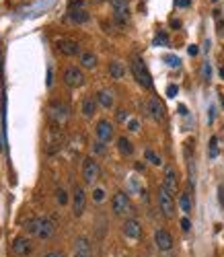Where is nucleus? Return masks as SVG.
Instances as JSON below:
<instances>
[{
	"label": "nucleus",
	"mask_w": 224,
	"mask_h": 257,
	"mask_svg": "<svg viewBox=\"0 0 224 257\" xmlns=\"http://www.w3.org/2000/svg\"><path fill=\"white\" fill-rule=\"evenodd\" d=\"M129 70H132L134 78H136L144 89H152V78H150L148 70H146V64L142 62V58H134V60L129 62Z\"/></svg>",
	"instance_id": "obj_1"
},
{
	"label": "nucleus",
	"mask_w": 224,
	"mask_h": 257,
	"mask_svg": "<svg viewBox=\"0 0 224 257\" xmlns=\"http://www.w3.org/2000/svg\"><path fill=\"white\" fill-rule=\"evenodd\" d=\"M111 210L115 216H129V212H132V202H129V197L124 193V192H117L113 195V202H111Z\"/></svg>",
	"instance_id": "obj_2"
},
{
	"label": "nucleus",
	"mask_w": 224,
	"mask_h": 257,
	"mask_svg": "<svg viewBox=\"0 0 224 257\" xmlns=\"http://www.w3.org/2000/svg\"><path fill=\"white\" fill-rule=\"evenodd\" d=\"M62 78H64V85L70 87V89H78V87L85 85V74H82V70L76 68V66H68L64 70Z\"/></svg>",
	"instance_id": "obj_3"
},
{
	"label": "nucleus",
	"mask_w": 224,
	"mask_h": 257,
	"mask_svg": "<svg viewBox=\"0 0 224 257\" xmlns=\"http://www.w3.org/2000/svg\"><path fill=\"white\" fill-rule=\"evenodd\" d=\"M54 232H56V223L52 218L48 216H43L39 218V225H37V232H35V237L41 239V241H48L54 237Z\"/></svg>",
	"instance_id": "obj_4"
},
{
	"label": "nucleus",
	"mask_w": 224,
	"mask_h": 257,
	"mask_svg": "<svg viewBox=\"0 0 224 257\" xmlns=\"http://www.w3.org/2000/svg\"><path fill=\"white\" fill-rule=\"evenodd\" d=\"M159 206H160V212L167 218H171L175 214V200L164 188H160V192H159Z\"/></svg>",
	"instance_id": "obj_5"
},
{
	"label": "nucleus",
	"mask_w": 224,
	"mask_h": 257,
	"mask_svg": "<svg viewBox=\"0 0 224 257\" xmlns=\"http://www.w3.org/2000/svg\"><path fill=\"white\" fill-rule=\"evenodd\" d=\"M99 173H101L99 162L95 159H87L85 165H82V179H85V183H95Z\"/></svg>",
	"instance_id": "obj_6"
},
{
	"label": "nucleus",
	"mask_w": 224,
	"mask_h": 257,
	"mask_svg": "<svg viewBox=\"0 0 224 257\" xmlns=\"http://www.w3.org/2000/svg\"><path fill=\"white\" fill-rule=\"evenodd\" d=\"M50 120H54L56 124H64L68 120V105L62 101H54L50 103Z\"/></svg>",
	"instance_id": "obj_7"
},
{
	"label": "nucleus",
	"mask_w": 224,
	"mask_h": 257,
	"mask_svg": "<svg viewBox=\"0 0 224 257\" xmlns=\"http://www.w3.org/2000/svg\"><path fill=\"white\" fill-rule=\"evenodd\" d=\"M111 8H113V19L117 23H128L129 21V4L126 0H111Z\"/></svg>",
	"instance_id": "obj_8"
},
{
	"label": "nucleus",
	"mask_w": 224,
	"mask_h": 257,
	"mask_svg": "<svg viewBox=\"0 0 224 257\" xmlns=\"http://www.w3.org/2000/svg\"><path fill=\"white\" fill-rule=\"evenodd\" d=\"M10 251H13L17 257H27L33 251L31 239H27V237H15L13 245H10Z\"/></svg>",
	"instance_id": "obj_9"
},
{
	"label": "nucleus",
	"mask_w": 224,
	"mask_h": 257,
	"mask_svg": "<svg viewBox=\"0 0 224 257\" xmlns=\"http://www.w3.org/2000/svg\"><path fill=\"white\" fill-rule=\"evenodd\" d=\"M85 208H87V193L78 185V188L74 190V195H72V212H74V216L85 214Z\"/></svg>",
	"instance_id": "obj_10"
},
{
	"label": "nucleus",
	"mask_w": 224,
	"mask_h": 257,
	"mask_svg": "<svg viewBox=\"0 0 224 257\" xmlns=\"http://www.w3.org/2000/svg\"><path fill=\"white\" fill-rule=\"evenodd\" d=\"M146 109H148V115L155 122H162L164 120V105L157 99V97H150L148 103H146Z\"/></svg>",
	"instance_id": "obj_11"
},
{
	"label": "nucleus",
	"mask_w": 224,
	"mask_h": 257,
	"mask_svg": "<svg viewBox=\"0 0 224 257\" xmlns=\"http://www.w3.org/2000/svg\"><path fill=\"white\" fill-rule=\"evenodd\" d=\"M95 134L101 142H109V140H113V124L107 120H99L97 128H95Z\"/></svg>",
	"instance_id": "obj_12"
},
{
	"label": "nucleus",
	"mask_w": 224,
	"mask_h": 257,
	"mask_svg": "<svg viewBox=\"0 0 224 257\" xmlns=\"http://www.w3.org/2000/svg\"><path fill=\"white\" fill-rule=\"evenodd\" d=\"M155 243L160 251H171L173 249V237H171V232L164 230V228H159L155 232Z\"/></svg>",
	"instance_id": "obj_13"
},
{
	"label": "nucleus",
	"mask_w": 224,
	"mask_h": 257,
	"mask_svg": "<svg viewBox=\"0 0 224 257\" xmlns=\"http://www.w3.org/2000/svg\"><path fill=\"white\" fill-rule=\"evenodd\" d=\"M58 50H60V54L64 56H78L80 54V43L74 41V39H60L58 41Z\"/></svg>",
	"instance_id": "obj_14"
},
{
	"label": "nucleus",
	"mask_w": 224,
	"mask_h": 257,
	"mask_svg": "<svg viewBox=\"0 0 224 257\" xmlns=\"http://www.w3.org/2000/svg\"><path fill=\"white\" fill-rule=\"evenodd\" d=\"M124 235L128 239H140V235H142V226H140V223L136 218H128L124 223Z\"/></svg>",
	"instance_id": "obj_15"
},
{
	"label": "nucleus",
	"mask_w": 224,
	"mask_h": 257,
	"mask_svg": "<svg viewBox=\"0 0 224 257\" xmlns=\"http://www.w3.org/2000/svg\"><path fill=\"white\" fill-rule=\"evenodd\" d=\"M162 188L167 190L171 195H175L177 192H179V179H177V173L173 169H167V173H164V183Z\"/></svg>",
	"instance_id": "obj_16"
},
{
	"label": "nucleus",
	"mask_w": 224,
	"mask_h": 257,
	"mask_svg": "<svg viewBox=\"0 0 224 257\" xmlns=\"http://www.w3.org/2000/svg\"><path fill=\"white\" fill-rule=\"evenodd\" d=\"M80 111H82L85 118H93L95 111H97V99L95 97H85L82 103H80Z\"/></svg>",
	"instance_id": "obj_17"
},
{
	"label": "nucleus",
	"mask_w": 224,
	"mask_h": 257,
	"mask_svg": "<svg viewBox=\"0 0 224 257\" xmlns=\"http://www.w3.org/2000/svg\"><path fill=\"white\" fill-rule=\"evenodd\" d=\"M97 56L93 54V52H80V66L82 68H87V70H91V68H95L97 66Z\"/></svg>",
	"instance_id": "obj_18"
},
{
	"label": "nucleus",
	"mask_w": 224,
	"mask_h": 257,
	"mask_svg": "<svg viewBox=\"0 0 224 257\" xmlns=\"http://www.w3.org/2000/svg\"><path fill=\"white\" fill-rule=\"evenodd\" d=\"M68 19L76 23V25H80V23H87L89 21V13L85 8H76V10H68Z\"/></svg>",
	"instance_id": "obj_19"
},
{
	"label": "nucleus",
	"mask_w": 224,
	"mask_h": 257,
	"mask_svg": "<svg viewBox=\"0 0 224 257\" xmlns=\"http://www.w3.org/2000/svg\"><path fill=\"white\" fill-rule=\"evenodd\" d=\"M95 99H97V103L101 105V107H105V109L113 107V93H109V91H99Z\"/></svg>",
	"instance_id": "obj_20"
},
{
	"label": "nucleus",
	"mask_w": 224,
	"mask_h": 257,
	"mask_svg": "<svg viewBox=\"0 0 224 257\" xmlns=\"http://www.w3.org/2000/svg\"><path fill=\"white\" fill-rule=\"evenodd\" d=\"M117 150H120L124 157H129V155L134 153V144L129 142L126 136H122V138H117Z\"/></svg>",
	"instance_id": "obj_21"
},
{
	"label": "nucleus",
	"mask_w": 224,
	"mask_h": 257,
	"mask_svg": "<svg viewBox=\"0 0 224 257\" xmlns=\"http://www.w3.org/2000/svg\"><path fill=\"white\" fill-rule=\"evenodd\" d=\"M109 74H111L115 80L124 78V74H126V68H124V64H122V62H117V60H113V62L109 64Z\"/></svg>",
	"instance_id": "obj_22"
},
{
	"label": "nucleus",
	"mask_w": 224,
	"mask_h": 257,
	"mask_svg": "<svg viewBox=\"0 0 224 257\" xmlns=\"http://www.w3.org/2000/svg\"><path fill=\"white\" fill-rule=\"evenodd\" d=\"M74 249H76V253L91 255V243H89V239H85V237H78V239L74 241Z\"/></svg>",
	"instance_id": "obj_23"
},
{
	"label": "nucleus",
	"mask_w": 224,
	"mask_h": 257,
	"mask_svg": "<svg viewBox=\"0 0 224 257\" xmlns=\"http://www.w3.org/2000/svg\"><path fill=\"white\" fill-rule=\"evenodd\" d=\"M179 208L183 210L185 214L192 212V197H190V193H181L179 195Z\"/></svg>",
	"instance_id": "obj_24"
},
{
	"label": "nucleus",
	"mask_w": 224,
	"mask_h": 257,
	"mask_svg": "<svg viewBox=\"0 0 224 257\" xmlns=\"http://www.w3.org/2000/svg\"><path fill=\"white\" fill-rule=\"evenodd\" d=\"M144 159H146L148 162H152V165H157V167L162 162V161H160V157L155 153V150H150V148H146V150H144Z\"/></svg>",
	"instance_id": "obj_25"
},
{
	"label": "nucleus",
	"mask_w": 224,
	"mask_h": 257,
	"mask_svg": "<svg viewBox=\"0 0 224 257\" xmlns=\"http://www.w3.org/2000/svg\"><path fill=\"white\" fill-rule=\"evenodd\" d=\"M169 43V35L167 33H157L155 41H152V45H157V48H162V45Z\"/></svg>",
	"instance_id": "obj_26"
},
{
	"label": "nucleus",
	"mask_w": 224,
	"mask_h": 257,
	"mask_svg": "<svg viewBox=\"0 0 224 257\" xmlns=\"http://www.w3.org/2000/svg\"><path fill=\"white\" fill-rule=\"evenodd\" d=\"M37 225H39V218H31L25 223V230L29 232V235H35V232H37Z\"/></svg>",
	"instance_id": "obj_27"
},
{
	"label": "nucleus",
	"mask_w": 224,
	"mask_h": 257,
	"mask_svg": "<svg viewBox=\"0 0 224 257\" xmlns=\"http://www.w3.org/2000/svg\"><path fill=\"white\" fill-rule=\"evenodd\" d=\"M91 197H93V202H95V204H101L105 200V190L103 188H95V190H93V193H91Z\"/></svg>",
	"instance_id": "obj_28"
},
{
	"label": "nucleus",
	"mask_w": 224,
	"mask_h": 257,
	"mask_svg": "<svg viewBox=\"0 0 224 257\" xmlns=\"http://www.w3.org/2000/svg\"><path fill=\"white\" fill-rule=\"evenodd\" d=\"M208 155H210V159H216V157H218V138H212V140H210Z\"/></svg>",
	"instance_id": "obj_29"
},
{
	"label": "nucleus",
	"mask_w": 224,
	"mask_h": 257,
	"mask_svg": "<svg viewBox=\"0 0 224 257\" xmlns=\"http://www.w3.org/2000/svg\"><path fill=\"white\" fill-rule=\"evenodd\" d=\"M164 62H167V66H171V68H179L181 66V60L177 56H167V58H164Z\"/></svg>",
	"instance_id": "obj_30"
},
{
	"label": "nucleus",
	"mask_w": 224,
	"mask_h": 257,
	"mask_svg": "<svg viewBox=\"0 0 224 257\" xmlns=\"http://www.w3.org/2000/svg\"><path fill=\"white\" fill-rule=\"evenodd\" d=\"M58 204H60V206L68 204V192L66 190H58Z\"/></svg>",
	"instance_id": "obj_31"
},
{
	"label": "nucleus",
	"mask_w": 224,
	"mask_h": 257,
	"mask_svg": "<svg viewBox=\"0 0 224 257\" xmlns=\"http://www.w3.org/2000/svg\"><path fill=\"white\" fill-rule=\"evenodd\" d=\"M91 150H93V155H103V150H105V142H101V140H99V142H95V144L91 146Z\"/></svg>",
	"instance_id": "obj_32"
},
{
	"label": "nucleus",
	"mask_w": 224,
	"mask_h": 257,
	"mask_svg": "<svg viewBox=\"0 0 224 257\" xmlns=\"http://www.w3.org/2000/svg\"><path fill=\"white\" fill-rule=\"evenodd\" d=\"M82 4H85V0H70V2H68V10L82 8Z\"/></svg>",
	"instance_id": "obj_33"
},
{
	"label": "nucleus",
	"mask_w": 224,
	"mask_h": 257,
	"mask_svg": "<svg viewBox=\"0 0 224 257\" xmlns=\"http://www.w3.org/2000/svg\"><path fill=\"white\" fill-rule=\"evenodd\" d=\"M202 72H204V78H206V80H210V78H212V66H210V62H204V66H202Z\"/></svg>",
	"instance_id": "obj_34"
},
{
	"label": "nucleus",
	"mask_w": 224,
	"mask_h": 257,
	"mask_svg": "<svg viewBox=\"0 0 224 257\" xmlns=\"http://www.w3.org/2000/svg\"><path fill=\"white\" fill-rule=\"evenodd\" d=\"M181 230H183V232H190V230H192L190 218H181Z\"/></svg>",
	"instance_id": "obj_35"
},
{
	"label": "nucleus",
	"mask_w": 224,
	"mask_h": 257,
	"mask_svg": "<svg viewBox=\"0 0 224 257\" xmlns=\"http://www.w3.org/2000/svg\"><path fill=\"white\" fill-rule=\"evenodd\" d=\"M177 93H179V89H177V85H169L167 87V97H177Z\"/></svg>",
	"instance_id": "obj_36"
},
{
	"label": "nucleus",
	"mask_w": 224,
	"mask_h": 257,
	"mask_svg": "<svg viewBox=\"0 0 224 257\" xmlns=\"http://www.w3.org/2000/svg\"><path fill=\"white\" fill-rule=\"evenodd\" d=\"M128 130L138 132V130H140V124H138V120H129V122H128Z\"/></svg>",
	"instance_id": "obj_37"
},
{
	"label": "nucleus",
	"mask_w": 224,
	"mask_h": 257,
	"mask_svg": "<svg viewBox=\"0 0 224 257\" xmlns=\"http://www.w3.org/2000/svg\"><path fill=\"white\" fill-rule=\"evenodd\" d=\"M175 4L179 6V8H187V6L192 4V0H175Z\"/></svg>",
	"instance_id": "obj_38"
},
{
	"label": "nucleus",
	"mask_w": 224,
	"mask_h": 257,
	"mask_svg": "<svg viewBox=\"0 0 224 257\" xmlns=\"http://www.w3.org/2000/svg\"><path fill=\"white\" fill-rule=\"evenodd\" d=\"M218 197H220V204L224 208V185H220V188H218Z\"/></svg>",
	"instance_id": "obj_39"
},
{
	"label": "nucleus",
	"mask_w": 224,
	"mask_h": 257,
	"mask_svg": "<svg viewBox=\"0 0 224 257\" xmlns=\"http://www.w3.org/2000/svg\"><path fill=\"white\" fill-rule=\"evenodd\" d=\"M43 257H64V253H60V251H50V253H45Z\"/></svg>",
	"instance_id": "obj_40"
},
{
	"label": "nucleus",
	"mask_w": 224,
	"mask_h": 257,
	"mask_svg": "<svg viewBox=\"0 0 224 257\" xmlns=\"http://www.w3.org/2000/svg\"><path fill=\"white\" fill-rule=\"evenodd\" d=\"M187 52H190V56H197V45H190V48H187Z\"/></svg>",
	"instance_id": "obj_41"
},
{
	"label": "nucleus",
	"mask_w": 224,
	"mask_h": 257,
	"mask_svg": "<svg viewBox=\"0 0 224 257\" xmlns=\"http://www.w3.org/2000/svg\"><path fill=\"white\" fill-rule=\"evenodd\" d=\"M171 25H173L175 29H179V27H181V21H177V19H175V21H171Z\"/></svg>",
	"instance_id": "obj_42"
},
{
	"label": "nucleus",
	"mask_w": 224,
	"mask_h": 257,
	"mask_svg": "<svg viewBox=\"0 0 224 257\" xmlns=\"http://www.w3.org/2000/svg\"><path fill=\"white\" fill-rule=\"evenodd\" d=\"M179 113H181V115H187V107H185V105H179Z\"/></svg>",
	"instance_id": "obj_43"
},
{
	"label": "nucleus",
	"mask_w": 224,
	"mask_h": 257,
	"mask_svg": "<svg viewBox=\"0 0 224 257\" xmlns=\"http://www.w3.org/2000/svg\"><path fill=\"white\" fill-rule=\"evenodd\" d=\"M74 257H91V255H85V253H74Z\"/></svg>",
	"instance_id": "obj_44"
},
{
	"label": "nucleus",
	"mask_w": 224,
	"mask_h": 257,
	"mask_svg": "<svg viewBox=\"0 0 224 257\" xmlns=\"http://www.w3.org/2000/svg\"><path fill=\"white\" fill-rule=\"evenodd\" d=\"M220 76H222V78H224V66H222V68H220Z\"/></svg>",
	"instance_id": "obj_45"
},
{
	"label": "nucleus",
	"mask_w": 224,
	"mask_h": 257,
	"mask_svg": "<svg viewBox=\"0 0 224 257\" xmlns=\"http://www.w3.org/2000/svg\"><path fill=\"white\" fill-rule=\"evenodd\" d=\"M212 2H218V0H212Z\"/></svg>",
	"instance_id": "obj_46"
},
{
	"label": "nucleus",
	"mask_w": 224,
	"mask_h": 257,
	"mask_svg": "<svg viewBox=\"0 0 224 257\" xmlns=\"http://www.w3.org/2000/svg\"><path fill=\"white\" fill-rule=\"evenodd\" d=\"M222 105H224V99H222Z\"/></svg>",
	"instance_id": "obj_47"
}]
</instances>
